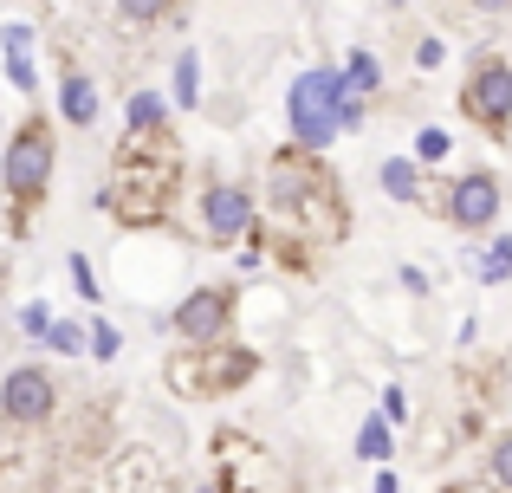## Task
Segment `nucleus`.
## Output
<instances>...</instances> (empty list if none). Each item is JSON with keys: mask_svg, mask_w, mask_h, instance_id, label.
<instances>
[{"mask_svg": "<svg viewBox=\"0 0 512 493\" xmlns=\"http://www.w3.org/2000/svg\"><path fill=\"white\" fill-rule=\"evenodd\" d=\"M286 117H292V143L299 150H331L344 130V78L331 72V65H312V72H299V85H292L286 98Z\"/></svg>", "mask_w": 512, "mask_h": 493, "instance_id": "f257e3e1", "label": "nucleus"}, {"mask_svg": "<svg viewBox=\"0 0 512 493\" xmlns=\"http://www.w3.org/2000/svg\"><path fill=\"white\" fill-rule=\"evenodd\" d=\"M0 163H7V195L20 208H33L39 195L52 189V163H59V150H52V124H20V137L7 143V156H0Z\"/></svg>", "mask_w": 512, "mask_h": 493, "instance_id": "f03ea898", "label": "nucleus"}, {"mask_svg": "<svg viewBox=\"0 0 512 493\" xmlns=\"http://www.w3.org/2000/svg\"><path fill=\"white\" fill-rule=\"evenodd\" d=\"M461 111L487 130H506L512 124V65L506 59H480L467 72V91H461Z\"/></svg>", "mask_w": 512, "mask_h": 493, "instance_id": "7ed1b4c3", "label": "nucleus"}, {"mask_svg": "<svg viewBox=\"0 0 512 493\" xmlns=\"http://www.w3.org/2000/svg\"><path fill=\"white\" fill-rule=\"evenodd\" d=\"M175 338L182 344H214V338H227V325H234V292L227 286H195L182 305H175Z\"/></svg>", "mask_w": 512, "mask_h": 493, "instance_id": "20e7f679", "label": "nucleus"}, {"mask_svg": "<svg viewBox=\"0 0 512 493\" xmlns=\"http://www.w3.org/2000/svg\"><path fill=\"white\" fill-rule=\"evenodd\" d=\"M52 403H59V390H52V377L39 364H20L7 383H0V416L20 422V429H33V422L52 416Z\"/></svg>", "mask_w": 512, "mask_h": 493, "instance_id": "39448f33", "label": "nucleus"}, {"mask_svg": "<svg viewBox=\"0 0 512 493\" xmlns=\"http://www.w3.org/2000/svg\"><path fill=\"white\" fill-rule=\"evenodd\" d=\"M247 228H253V195L240 189V182H214V189L201 195V234H208V241H240Z\"/></svg>", "mask_w": 512, "mask_h": 493, "instance_id": "423d86ee", "label": "nucleus"}, {"mask_svg": "<svg viewBox=\"0 0 512 493\" xmlns=\"http://www.w3.org/2000/svg\"><path fill=\"white\" fill-rule=\"evenodd\" d=\"M493 215H500V182L487 176V169H474V176H461L448 189V221L454 228H493Z\"/></svg>", "mask_w": 512, "mask_h": 493, "instance_id": "0eeeda50", "label": "nucleus"}, {"mask_svg": "<svg viewBox=\"0 0 512 493\" xmlns=\"http://www.w3.org/2000/svg\"><path fill=\"white\" fill-rule=\"evenodd\" d=\"M59 111H65V124H78V130H85V124H98V85L72 72V78L59 85Z\"/></svg>", "mask_w": 512, "mask_h": 493, "instance_id": "6e6552de", "label": "nucleus"}, {"mask_svg": "<svg viewBox=\"0 0 512 493\" xmlns=\"http://www.w3.org/2000/svg\"><path fill=\"white\" fill-rule=\"evenodd\" d=\"M338 78H344V104H363V98L376 91V78H383V72H376L370 52H350V65H344Z\"/></svg>", "mask_w": 512, "mask_h": 493, "instance_id": "1a4fd4ad", "label": "nucleus"}, {"mask_svg": "<svg viewBox=\"0 0 512 493\" xmlns=\"http://www.w3.org/2000/svg\"><path fill=\"white\" fill-rule=\"evenodd\" d=\"M383 189H389V202H415V195H422V169H415L409 156H389L383 163Z\"/></svg>", "mask_w": 512, "mask_h": 493, "instance_id": "9d476101", "label": "nucleus"}, {"mask_svg": "<svg viewBox=\"0 0 512 493\" xmlns=\"http://www.w3.org/2000/svg\"><path fill=\"white\" fill-rule=\"evenodd\" d=\"M357 455H370V461H389V416H370L357 429Z\"/></svg>", "mask_w": 512, "mask_h": 493, "instance_id": "9b49d317", "label": "nucleus"}, {"mask_svg": "<svg viewBox=\"0 0 512 493\" xmlns=\"http://www.w3.org/2000/svg\"><path fill=\"white\" fill-rule=\"evenodd\" d=\"M163 117H169V104L156 98V91H137V98H130V130H163Z\"/></svg>", "mask_w": 512, "mask_h": 493, "instance_id": "f8f14e48", "label": "nucleus"}, {"mask_svg": "<svg viewBox=\"0 0 512 493\" xmlns=\"http://www.w3.org/2000/svg\"><path fill=\"white\" fill-rule=\"evenodd\" d=\"M201 98V65H195V52H182L175 59V104H195Z\"/></svg>", "mask_w": 512, "mask_h": 493, "instance_id": "ddd939ff", "label": "nucleus"}, {"mask_svg": "<svg viewBox=\"0 0 512 493\" xmlns=\"http://www.w3.org/2000/svg\"><path fill=\"white\" fill-rule=\"evenodd\" d=\"M169 7H175V0H117V13H124V20H143V26L163 20Z\"/></svg>", "mask_w": 512, "mask_h": 493, "instance_id": "4468645a", "label": "nucleus"}, {"mask_svg": "<svg viewBox=\"0 0 512 493\" xmlns=\"http://www.w3.org/2000/svg\"><path fill=\"white\" fill-rule=\"evenodd\" d=\"M493 481L512 493V435H500V442H493Z\"/></svg>", "mask_w": 512, "mask_h": 493, "instance_id": "2eb2a0df", "label": "nucleus"}, {"mask_svg": "<svg viewBox=\"0 0 512 493\" xmlns=\"http://www.w3.org/2000/svg\"><path fill=\"white\" fill-rule=\"evenodd\" d=\"M117 351H124L117 325H91V357H117Z\"/></svg>", "mask_w": 512, "mask_h": 493, "instance_id": "dca6fc26", "label": "nucleus"}, {"mask_svg": "<svg viewBox=\"0 0 512 493\" xmlns=\"http://www.w3.org/2000/svg\"><path fill=\"white\" fill-rule=\"evenodd\" d=\"M7 59H26V52H33V26H7Z\"/></svg>", "mask_w": 512, "mask_h": 493, "instance_id": "f3484780", "label": "nucleus"}, {"mask_svg": "<svg viewBox=\"0 0 512 493\" xmlns=\"http://www.w3.org/2000/svg\"><path fill=\"white\" fill-rule=\"evenodd\" d=\"M506 266H512V241H493V253H487V266H480V273H487V279H506Z\"/></svg>", "mask_w": 512, "mask_h": 493, "instance_id": "a211bd4d", "label": "nucleus"}, {"mask_svg": "<svg viewBox=\"0 0 512 493\" xmlns=\"http://www.w3.org/2000/svg\"><path fill=\"white\" fill-rule=\"evenodd\" d=\"M448 156V130H422V163H441Z\"/></svg>", "mask_w": 512, "mask_h": 493, "instance_id": "6ab92c4d", "label": "nucleus"}, {"mask_svg": "<svg viewBox=\"0 0 512 493\" xmlns=\"http://www.w3.org/2000/svg\"><path fill=\"white\" fill-rule=\"evenodd\" d=\"M46 338H52V344H59V351H78V344H85V331H78V325H52V331H46Z\"/></svg>", "mask_w": 512, "mask_h": 493, "instance_id": "aec40b11", "label": "nucleus"}, {"mask_svg": "<svg viewBox=\"0 0 512 493\" xmlns=\"http://www.w3.org/2000/svg\"><path fill=\"white\" fill-rule=\"evenodd\" d=\"M383 416L402 422V416H409V396H402V390H383Z\"/></svg>", "mask_w": 512, "mask_h": 493, "instance_id": "412c9836", "label": "nucleus"}, {"mask_svg": "<svg viewBox=\"0 0 512 493\" xmlns=\"http://www.w3.org/2000/svg\"><path fill=\"white\" fill-rule=\"evenodd\" d=\"M72 279H78V292H85V299H98V279H91L85 260H72Z\"/></svg>", "mask_w": 512, "mask_h": 493, "instance_id": "4be33fe9", "label": "nucleus"}, {"mask_svg": "<svg viewBox=\"0 0 512 493\" xmlns=\"http://www.w3.org/2000/svg\"><path fill=\"white\" fill-rule=\"evenodd\" d=\"M7 78H13L20 91H33V65H26V59H7Z\"/></svg>", "mask_w": 512, "mask_h": 493, "instance_id": "5701e85b", "label": "nucleus"}, {"mask_svg": "<svg viewBox=\"0 0 512 493\" xmlns=\"http://www.w3.org/2000/svg\"><path fill=\"white\" fill-rule=\"evenodd\" d=\"M376 493H396V474H376Z\"/></svg>", "mask_w": 512, "mask_h": 493, "instance_id": "b1692460", "label": "nucleus"}, {"mask_svg": "<svg viewBox=\"0 0 512 493\" xmlns=\"http://www.w3.org/2000/svg\"><path fill=\"white\" fill-rule=\"evenodd\" d=\"M480 7H487V13H506V7H512V0H480Z\"/></svg>", "mask_w": 512, "mask_h": 493, "instance_id": "393cba45", "label": "nucleus"}]
</instances>
